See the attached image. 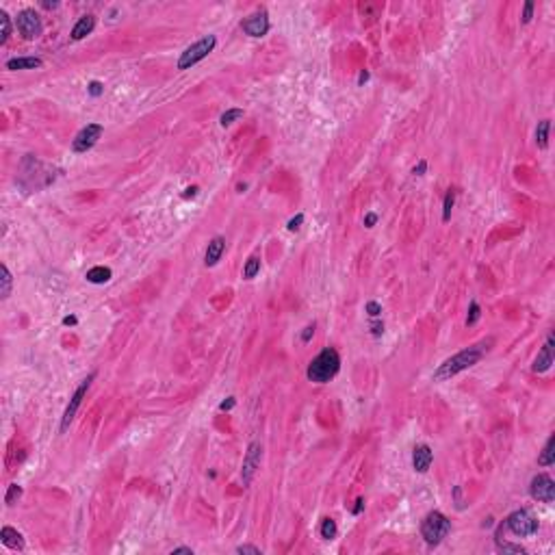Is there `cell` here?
<instances>
[{"instance_id":"d6a6232c","label":"cell","mask_w":555,"mask_h":555,"mask_svg":"<svg viewBox=\"0 0 555 555\" xmlns=\"http://www.w3.org/2000/svg\"><path fill=\"white\" fill-rule=\"evenodd\" d=\"M87 91L91 93L93 98H98V95L104 91V87H102V82H98V80H91V82H89V87H87Z\"/></svg>"},{"instance_id":"83f0119b","label":"cell","mask_w":555,"mask_h":555,"mask_svg":"<svg viewBox=\"0 0 555 555\" xmlns=\"http://www.w3.org/2000/svg\"><path fill=\"white\" fill-rule=\"evenodd\" d=\"M20 497H22V488L17 486V484H11L9 490H7V497H4V503H7V505H13Z\"/></svg>"},{"instance_id":"d590c367","label":"cell","mask_w":555,"mask_h":555,"mask_svg":"<svg viewBox=\"0 0 555 555\" xmlns=\"http://www.w3.org/2000/svg\"><path fill=\"white\" fill-rule=\"evenodd\" d=\"M235 403H237V399H235V397H228V399H226V401H222V403H219V410H222V412H226V410L235 408Z\"/></svg>"},{"instance_id":"b9f144b4","label":"cell","mask_w":555,"mask_h":555,"mask_svg":"<svg viewBox=\"0 0 555 555\" xmlns=\"http://www.w3.org/2000/svg\"><path fill=\"white\" fill-rule=\"evenodd\" d=\"M195 193H198V187H189V189L182 193V198H193Z\"/></svg>"},{"instance_id":"e575fe53","label":"cell","mask_w":555,"mask_h":555,"mask_svg":"<svg viewBox=\"0 0 555 555\" xmlns=\"http://www.w3.org/2000/svg\"><path fill=\"white\" fill-rule=\"evenodd\" d=\"M237 553H249V555H260V549H258V547H252V545H241V547H237Z\"/></svg>"},{"instance_id":"8d00e7d4","label":"cell","mask_w":555,"mask_h":555,"mask_svg":"<svg viewBox=\"0 0 555 555\" xmlns=\"http://www.w3.org/2000/svg\"><path fill=\"white\" fill-rule=\"evenodd\" d=\"M425 169H427V163H425V160H419V165H414L412 174L414 176H423V174H425Z\"/></svg>"},{"instance_id":"44dd1931","label":"cell","mask_w":555,"mask_h":555,"mask_svg":"<svg viewBox=\"0 0 555 555\" xmlns=\"http://www.w3.org/2000/svg\"><path fill=\"white\" fill-rule=\"evenodd\" d=\"M0 26H2V31H0V46H4L11 37V17L2 9H0Z\"/></svg>"},{"instance_id":"6da1fadb","label":"cell","mask_w":555,"mask_h":555,"mask_svg":"<svg viewBox=\"0 0 555 555\" xmlns=\"http://www.w3.org/2000/svg\"><path fill=\"white\" fill-rule=\"evenodd\" d=\"M490 345H492V338H488V341H481V343L473 345V347H467V349L458 351L456 356L447 358L443 365L434 371V375H432L434 382H445V380L453 378V375H458V373L467 371V369H471V367H475L477 362L484 358L486 351L490 349Z\"/></svg>"},{"instance_id":"8992f818","label":"cell","mask_w":555,"mask_h":555,"mask_svg":"<svg viewBox=\"0 0 555 555\" xmlns=\"http://www.w3.org/2000/svg\"><path fill=\"white\" fill-rule=\"evenodd\" d=\"M15 28L24 39H37L44 31V24L35 9H22L15 17Z\"/></svg>"},{"instance_id":"f1b7e54d","label":"cell","mask_w":555,"mask_h":555,"mask_svg":"<svg viewBox=\"0 0 555 555\" xmlns=\"http://www.w3.org/2000/svg\"><path fill=\"white\" fill-rule=\"evenodd\" d=\"M479 315H481L479 304H477V302H471V306H469V317H467V325H475L477 321H479Z\"/></svg>"},{"instance_id":"4316f807","label":"cell","mask_w":555,"mask_h":555,"mask_svg":"<svg viewBox=\"0 0 555 555\" xmlns=\"http://www.w3.org/2000/svg\"><path fill=\"white\" fill-rule=\"evenodd\" d=\"M497 549H499L501 553H521V555L527 553L521 545H512V542H501L499 538H497Z\"/></svg>"},{"instance_id":"3957f363","label":"cell","mask_w":555,"mask_h":555,"mask_svg":"<svg viewBox=\"0 0 555 555\" xmlns=\"http://www.w3.org/2000/svg\"><path fill=\"white\" fill-rule=\"evenodd\" d=\"M449 532H451V521L443 514V512H438V510L429 512V514L423 518V523H421L423 540H425L427 545H432V547L440 545V542L449 536Z\"/></svg>"},{"instance_id":"60d3db41","label":"cell","mask_w":555,"mask_h":555,"mask_svg":"<svg viewBox=\"0 0 555 555\" xmlns=\"http://www.w3.org/2000/svg\"><path fill=\"white\" fill-rule=\"evenodd\" d=\"M371 330L375 336H380V334H384V323H380V321H373L371 323Z\"/></svg>"},{"instance_id":"5bb4252c","label":"cell","mask_w":555,"mask_h":555,"mask_svg":"<svg viewBox=\"0 0 555 555\" xmlns=\"http://www.w3.org/2000/svg\"><path fill=\"white\" fill-rule=\"evenodd\" d=\"M224 249H226V238L224 237L211 238V243H208V247H206V254H204V265L206 267H215L219 260H222Z\"/></svg>"},{"instance_id":"74e56055","label":"cell","mask_w":555,"mask_h":555,"mask_svg":"<svg viewBox=\"0 0 555 555\" xmlns=\"http://www.w3.org/2000/svg\"><path fill=\"white\" fill-rule=\"evenodd\" d=\"M171 555H193V549H189V547H176L174 551H171Z\"/></svg>"},{"instance_id":"4fadbf2b","label":"cell","mask_w":555,"mask_h":555,"mask_svg":"<svg viewBox=\"0 0 555 555\" xmlns=\"http://www.w3.org/2000/svg\"><path fill=\"white\" fill-rule=\"evenodd\" d=\"M551 365H553V336L549 334L545 347L540 349L538 358L534 360L532 371H534V373H545V371H549V369H551Z\"/></svg>"},{"instance_id":"5b68a950","label":"cell","mask_w":555,"mask_h":555,"mask_svg":"<svg viewBox=\"0 0 555 555\" xmlns=\"http://www.w3.org/2000/svg\"><path fill=\"white\" fill-rule=\"evenodd\" d=\"M505 527H508L512 534L521 536V538H527V536H534L536 532H538V521H536L527 510H516L505 518Z\"/></svg>"},{"instance_id":"836d02e7","label":"cell","mask_w":555,"mask_h":555,"mask_svg":"<svg viewBox=\"0 0 555 555\" xmlns=\"http://www.w3.org/2000/svg\"><path fill=\"white\" fill-rule=\"evenodd\" d=\"M367 313H369V317H373V319H375V317H380L382 306H380L378 302H369V304H367Z\"/></svg>"},{"instance_id":"e0dca14e","label":"cell","mask_w":555,"mask_h":555,"mask_svg":"<svg viewBox=\"0 0 555 555\" xmlns=\"http://www.w3.org/2000/svg\"><path fill=\"white\" fill-rule=\"evenodd\" d=\"M41 68V59L37 57H17V59H9L7 61V70H35Z\"/></svg>"},{"instance_id":"f546056e","label":"cell","mask_w":555,"mask_h":555,"mask_svg":"<svg viewBox=\"0 0 555 555\" xmlns=\"http://www.w3.org/2000/svg\"><path fill=\"white\" fill-rule=\"evenodd\" d=\"M360 13H362V17H378V13H380V4H375V2H365V4H360Z\"/></svg>"},{"instance_id":"ffe728a7","label":"cell","mask_w":555,"mask_h":555,"mask_svg":"<svg viewBox=\"0 0 555 555\" xmlns=\"http://www.w3.org/2000/svg\"><path fill=\"white\" fill-rule=\"evenodd\" d=\"M549 128H551V122L549 119H542V122L536 126V143H538L540 150H545L549 146Z\"/></svg>"},{"instance_id":"4dcf8cb0","label":"cell","mask_w":555,"mask_h":555,"mask_svg":"<svg viewBox=\"0 0 555 555\" xmlns=\"http://www.w3.org/2000/svg\"><path fill=\"white\" fill-rule=\"evenodd\" d=\"M532 15H534V2L529 0V2H525V7H523V24L532 22Z\"/></svg>"},{"instance_id":"603a6c76","label":"cell","mask_w":555,"mask_h":555,"mask_svg":"<svg viewBox=\"0 0 555 555\" xmlns=\"http://www.w3.org/2000/svg\"><path fill=\"white\" fill-rule=\"evenodd\" d=\"M243 117V109H228L226 113H222V117H219V124H222L224 128L232 126V124L237 122V119Z\"/></svg>"},{"instance_id":"ee69618b","label":"cell","mask_w":555,"mask_h":555,"mask_svg":"<svg viewBox=\"0 0 555 555\" xmlns=\"http://www.w3.org/2000/svg\"><path fill=\"white\" fill-rule=\"evenodd\" d=\"M76 321H79L76 317H65V319H63V323H65V325H76Z\"/></svg>"},{"instance_id":"2e32d148","label":"cell","mask_w":555,"mask_h":555,"mask_svg":"<svg viewBox=\"0 0 555 555\" xmlns=\"http://www.w3.org/2000/svg\"><path fill=\"white\" fill-rule=\"evenodd\" d=\"M0 540H2L4 547L13 549V551H22V549H24L22 534L17 532V529H13V527H2V532H0Z\"/></svg>"},{"instance_id":"9c48e42d","label":"cell","mask_w":555,"mask_h":555,"mask_svg":"<svg viewBox=\"0 0 555 555\" xmlns=\"http://www.w3.org/2000/svg\"><path fill=\"white\" fill-rule=\"evenodd\" d=\"M529 492L536 501H542V503H553L555 499V481L549 477L547 473H540L532 479V486H529Z\"/></svg>"},{"instance_id":"52a82bcc","label":"cell","mask_w":555,"mask_h":555,"mask_svg":"<svg viewBox=\"0 0 555 555\" xmlns=\"http://www.w3.org/2000/svg\"><path fill=\"white\" fill-rule=\"evenodd\" d=\"M93 378H95V373L87 375V378L80 382V386H79V389H76V393L72 395L70 403H68V408H65V412H63V419H61V432H68L70 423L74 421L76 412H79V408H80V403H82V397L87 395V391H89V386H91V380H93Z\"/></svg>"},{"instance_id":"7c38bea8","label":"cell","mask_w":555,"mask_h":555,"mask_svg":"<svg viewBox=\"0 0 555 555\" xmlns=\"http://www.w3.org/2000/svg\"><path fill=\"white\" fill-rule=\"evenodd\" d=\"M434 462V451L429 445H416L412 451V467L416 473H427Z\"/></svg>"},{"instance_id":"f6af8a7d","label":"cell","mask_w":555,"mask_h":555,"mask_svg":"<svg viewBox=\"0 0 555 555\" xmlns=\"http://www.w3.org/2000/svg\"><path fill=\"white\" fill-rule=\"evenodd\" d=\"M365 80H369V72H360V79H358V82H365Z\"/></svg>"},{"instance_id":"9a60e30c","label":"cell","mask_w":555,"mask_h":555,"mask_svg":"<svg viewBox=\"0 0 555 555\" xmlns=\"http://www.w3.org/2000/svg\"><path fill=\"white\" fill-rule=\"evenodd\" d=\"M93 26H95V17L93 15H82L79 22L74 24V28H72V39L74 41H80V39H85L89 33L93 31Z\"/></svg>"},{"instance_id":"7402d4cb","label":"cell","mask_w":555,"mask_h":555,"mask_svg":"<svg viewBox=\"0 0 555 555\" xmlns=\"http://www.w3.org/2000/svg\"><path fill=\"white\" fill-rule=\"evenodd\" d=\"M0 280H2V289H0V297H2V300H7V297L11 295V284H13V280H11V273H9V269H7V265H2L0 267Z\"/></svg>"},{"instance_id":"277c9868","label":"cell","mask_w":555,"mask_h":555,"mask_svg":"<svg viewBox=\"0 0 555 555\" xmlns=\"http://www.w3.org/2000/svg\"><path fill=\"white\" fill-rule=\"evenodd\" d=\"M215 46H217V37H215V35H206V37H202L200 41H195V44L189 46L180 55V59H178V70L193 68L195 63H200L202 59H206L208 55H211V52L215 50Z\"/></svg>"},{"instance_id":"d4e9b609","label":"cell","mask_w":555,"mask_h":555,"mask_svg":"<svg viewBox=\"0 0 555 555\" xmlns=\"http://www.w3.org/2000/svg\"><path fill=\"white\" fill-rule=\"evenodd\" d=\"M260 271V258H256V256H252L247 262H245V269H243V276H245L247 280L256 278V273Z\"/></svg>"},{"instance_id":"484cf974","label":"cell","mask_w":555,"mask_h":555,"mask_svg":"<svg viewBox=\"0 0 555 555\" xmlns=\"http://www.w3.org/2000/svg\"><path fill=\"white\" fill-rule=\"evenodd\" d=\"M453 202H456V193L449 189V191H447V195H445V204H443V222H449V219H451Z\"/></svg>"},{"instance_id":"ba28073f","label":"cell","mask_w":555,"mask_h":555,"mask_svg":"<svg viewBox=\"0 0 555 555\" xmlns=\"http://www.w3.org/2000/svg\"><path fill=\"white\" fill-rule=\"evenodd\" d=\"M102 133H104V128L100 126V124H87V126L82 130H79V135L74 137V141H72V150L79 152V154L91 150L95 143H98L100 137H102Z\"/></svg>"},{"instance_id":"1f68e13d","label":"cell","mask_w":555,"mask_h":555,"mask_svg":"<svg viewBox=\"0 0 555 555\" xmlns=\"http://www.w3.org/2000/svg\"><path fill=\"white\" fill-rule=\"evenodd\" d=\"M304 224V215L300 213V215H295L293 219H289V224H286V228H289L291 232H295V230H300V226Z\"/></svg>"},{"instance_id":"7a4b0ae2","label":"cell","mask_w":555,"mask_h":555,"mask_svg":"<svg viewBox=\"0 0 555 555\" xmlns=\"http://www.w3.org/2000/svg\"><path fill=\"white\" fill-rule=\"evenodd\" d=\"M338 369H341V356H338L336 349L327 347L323 349L317 358H313L310 360V365L306 369V375L310 382H315V384H327L330 380L336 378Z\"/></svg>"},{"instance_id":"30bf717a","label":"cell","mask_w":555,"mask_h":555,"mask_svg":"<svg viewBox=\"0 0 555 555\" xmlns=\"http://www.w3.org/2000/svg\"><path fill=\"white\" fill-rule=\"evenodd\" d=\"M269 15H267L265 9H258L254 11L249 17H245V20L241 22V28L243 33H247L249 37H262V35H267V31H269Z\"/></svg>"},{"instance_id":"f35d334b","label":"cell","mask_w":555,"mask_h":555,"mask_svg":"<svg viewBox=\"0 0 555 555\" xmlns=\"http://www.w3.org/2000/svg\"><path fill=\"white\" fill-rule=\"evenodd\" d=\"M375 222H378V215H375V213L365 215V226H367V228H373Z\"/></svg>"},{"instance_id":"ab89813d","label":"cell","mask_w":555,"mask_h":555,"mask_svg":"<svg viewBox=\"0 0 555 555\" xmlns=\"http://www.w3.org/2000/svg\"><path fill=\"white\" fill-rule=\"evenodd\" d=\"M313 334H315V325H308L306 330L302 332V341H304V343H308L310 338H313Z\"/></svg>"},{"instance_id":"cb8c5ba5","label":"cell","mask_w":555,"mask_h":555,"mask_svg":"<svg viewBox=\"0 0 555 555\" xmlns=\"http://www.w3.org/2000/svg\"><path fill=\"white\" fill-rule=\"evenodd\" d=\"M336 523L332 521V518H323V523H321V529H319V534H321V538L323 540H332L334 536H336Z\"/></svg>"},{"instance_id":"ac0fdd59","label":"cell","mask_w":555,"mask_h":555,"mask_svg":"<svg viewBox=\"0 0 555 555\" xmlns=\"http://www.w3.org/2000/svg\"><path fill=\"white\" fill-rule=\"evenodd\" d=\"M85 278H87V282H91V284H104V282L111 280V269L109 267H93V269L87 271Z\"/></svg>"},{"instance_id":"d6986e66","label":"cell","mask_w":555,"mask_h":555,"mask_svg":"<svg viewBox=\"0 0 555 555\" xmlns=\"http://www.w3.org/2000/svg\"><path fill=\"white\" fill-rule=\"evenodd\" d=\"M555 436H549L545 449H542V453L538 456V464L540 467H551V464L555 462Z\"/></svg>"},{"instance_id":"8fae6325","label":"cell","mask_w":555,"mask_h":555,"mask_svg":"<svg viewBox=\"0 0 555 555\" xmlns=\"http://www.w3.org/2000/svg\"><path fill=\"white\" fill-rule=\"evenodd\" d=\"M260 458H262V445H260V443H252V445L247 447L245 460H243V473H241L243 486H247L249 481H252L256 469L260 467Z\"/></svg>"},{"instance_id":"7bdbcfd3","label":"cell","mask_w":555,"mask_h":555,"mask_svg":"<svg viewBox=\"0 0 555 555\" xmlns=\"http://www.w3.org/2000/svg\"><path fill=\"white\" fill-rule=\"evenodd\" d=\"M362 508H365V499H358L356 501V508H354V514H360Z\"/></svg>"}]
</instances>
